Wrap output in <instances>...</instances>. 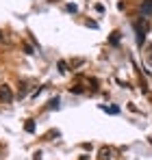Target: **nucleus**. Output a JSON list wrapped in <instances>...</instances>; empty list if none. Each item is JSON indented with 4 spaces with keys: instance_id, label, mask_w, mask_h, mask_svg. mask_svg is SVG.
<instances>
[{
    "instance_id": "obj_1",
    "label": "nucleus",
    "mask_w": 152,
    "mask_h": 160,
    "mask_svg": "<svg viewBox=\"0 0 152 160\" xmlns=\"http://www.w3.org/2000/svg\"><path fill=\"white\" fill-rule=\"evenodd\" d=\"M135 30H137V43L144 46V41H146V32H148V22H146V18H141V20L135 24Z\"/></svg>"
},
{
    "instance_id": "obj_2",
    "label": "nucleus",
    "mask_w": 152,
    "mask_h": 160,
    "mask_svg": "<svg viewBox=\"0 0 152 160\" xmlns=\"http://www.w3.org/2000/svg\"><path fill=\"white\" fill-rule=\"evenodd\" d=\"M0 102L2 104H11L13 102V91L9 84H0Z\"/></svg>"
},
{
    "instance_id": "obj_3",
    "label": "nucleus",
    "mask_w": 152,
    "mask_h": 160,
    "mask_svg": "<svg viewBox=\"0 0 152 160\" xmlns=\"http://www.w3.org/2000/svg\"><path fill=\"white\" fill-rule=\"evenodd\" d=\"M113 156H115L113 147H100V152H98V158L100 160H113Z\"/></svg>"
},
{
    "instance_id": "obj_4",
    "label": "nucleus",
    "mask_w": 152,
    "mask_h": 160,
    "mask_svg": "<svg viewBox=\"0 0 152 160\" xmlns=\"http://www.w3.org/2000/svg\"><path fill=\"white\" fill-rule=\"evenodd\" d=\"M152 13V0H144V4H141V15L146 18V15H150Z\"/></svg>"
},
{
    "instance_id": "obj_5",
    "label": "nucleus",
    "mask_w": 152,
    "mask_h": 160,
    "mask_svg": "<svg viewBox=\"0 0 152 160\" xmlns=\"http://www.w3.org/2000/svg\"><path fill=\"white\" fill-rule=\"evenodd\" d=\"M102 110H106V112H111V115H117V112H120V108H115V106H102Z\"/></svg>"
},
{
    "instance_id": "obj_6",
    "label": "nucleus",
    "mask_w": 152,
    "mask_h": 160,
    "mask_svg": "<svg viewBox=\"0 0 152 160\" xmlns=\"http://www.w3.org/2000/svg\"><path fill=\"white\" fill-rule=\"evenodd\" d=\"M117 41H120V32H113L111 35V43H117Z\"/></svg>"
},
{
    "instance_id": "obj_7",
    "label": "nucleus",
    "mask_w": 152,
    "mask_h": 160,
    "mask_svg": "<svg viewBox=\"0 0 152 160\" xmlns=\"http://www.w3.org/2000/svg\"><path fill=\"white\" fill-rule=\"evenodd\" d=\"M59 69H61V72H63V74H65V72H68V65H65V61H59Z\"/></svg>"
},
{
    "instance_id": "obj_8",
    "label": "nucleus",
    "mask_w": 152,
    "mask_h": 160,
    "mask_svg": "<svg viewBox=\"0 0 152 160\" xmlns=\"http://www.w3.org/2000/svg\"><path fill=\"white\" fill-rule=\"evenodd\" d=\"M33 130H35V123L28 121V123H26V132H33Z\"/></svg>"
},
{
    "instance_id": "obj_9",
    "label": "nucleus",
    "mask_w": 152,
    "mask_h": 160,
    "mask_svg": "<svg viewBox=\"0 0 152 160\" xmlns=\"http://www.w3.org/2000/svg\"><path fill=\"white\" fill-rule=\"evenodd\" d=\"M57 106H59V100H57V98L50 100V106H48V108H57Z\"/></svg>"
},
{
    "instance_id": "obj_10",
    "label": "nucleus",
    "mask_w": 152,
    "mask_h": 160,
    "mask_svg": "<svg viewBox=\"0 0 152 160\" xmlns=\"http://www.w3.org/2000/svg\"><path fill=\"white\" fill-rule=\"evenodd\" d=\"M24 50H26V54H35V52H33V48H30L28 43H24Z\"/></svg>"
},
{
    "instance_id": "obj_11",
    "label": "nucleus",
    "mask_w": 152,
    "mask_h": 160,
    "mask_svg": "<svg viewBox=\"0 0 152 160\" xmlns=\"http://www.w3.org/2000/svg\"><path fill=\"white\" fill-rule=\"evenodd\" d=\"M4 41H7V37H4V32L0 30V43H4Z\"/></svg>"
},
{
    "instance_id": "obj_12",
    "label": "nucleus",
    "mask_w": 152,
    "mask_h": 160,
    "mask_svg": "<svg viewBox=\"0 0 152 160\" xmlns=\"http://www.w3.org/2000/svg\"><path fill=\"white\" fill-rule=\"evenodd\" d=\"M80 160H87V156H83V158H80Z\"/></svg>"
}]
</instances>
